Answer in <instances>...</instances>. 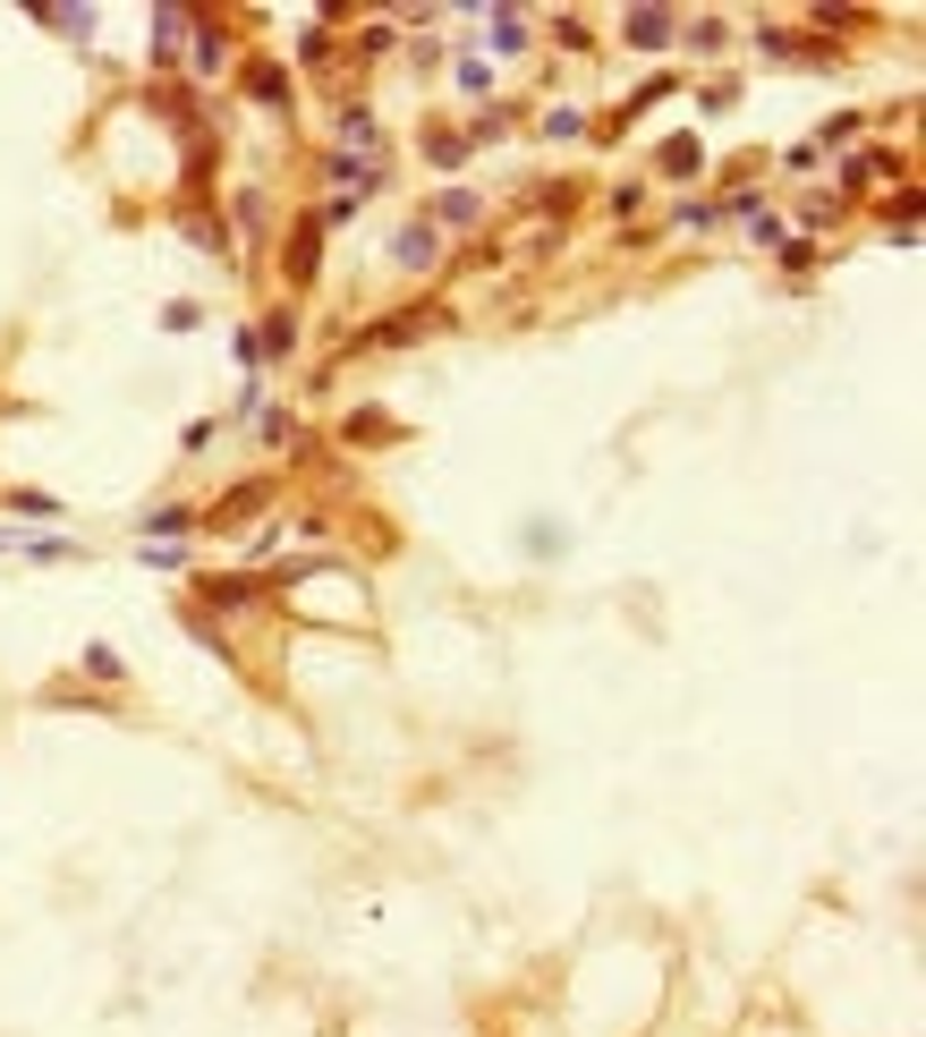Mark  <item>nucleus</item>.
I'll use <instances>...</instances> for the list:
<instances>
[{
    "label": "nucleus",
    "mask_w": 926,
    "mask_h": 1037,
    "mask_svg": "<svg viewBox=\"0 0 926 1037\" xmlns=\"http://www.w3.org/2000/svg\"><path fill=\"white\" fill-rule=\"evenodd\" d=\"M323 264V222H298V247H289V281H315Z\"/></svg>",
    "instance_id": "1"
},
{
    "label": "nucleus",
    "mask_w": 926,
    "mask_h": 1037,
    "mask_svg": "<svg viewBox=\"0 0 926 1037\" xmlns=\"http://www.w3.org/2000/svg\"><path fill=\"white\" fill-rule=\"evenodd\" d=\"M391 256H400V264H416V272H425V264H434V222H409V230H400V238H391Z\"/></svg>",
    "instance_id": "2"
},
{
    "label": "nucleus",
    "mask_w": 926,
    "mask_h": 1037,
    "mask_svg": "<svg viewBox=\"0 0 926 1037\" xmlns=\"http://www.w3.org/2000/svg\"><path fill=\"white\" fill-rule=\"evenodd\" d=\"M629 43H646V52H655V43H671V9H629Z\"/></svg>",
    "instance_id": "3"
},
{
    "label": "nucleus",
    "mask_w": 926,
    "mask_h": 1037,
    "mask_svg": "<svg viewBox=\"0 0 926 1037\" xmlns=\"http://www.w3.org/2000/svg\"><path fill=\"white\" fill-rule=\"evenodd\" d=\"M264 579H204V604H256Z\"/></svg>",
    "instance_id": "4"
},
{
    "label": "nucleus",
    "mask_w": 926,
    "mask_h": 1037,
    "mask_svg": "<svg viewBox=\"0 0 926 1037\" xmlns=\"http://www.w3.org/2000/svg\"><path fill=\"white\" fill-rule=\"evenodd\" d=\"M247 94H256V102H281V111H289V77H281V68H247Z\"/></svg>",
    "instance_id": "5"
},
{
    "label": "nucleus",
    "mask_w": 926,
    "mask_h": 1037,
    "mask_svg": "<svg viewBox=\"0 0 926 1037\" xmlns=\"http://www.w3.org/2000/svg\"><path fill=\"white\" fill-rule=\"evenodd\" d=\"M477 213H484V204H477V196H468V188H450L443 204H434V222H450V230H468V222H477Z\"/></svg>",
    "instance_id": "6"
},
{
    "label": "nucleus",
    "mask_w": 926,
    "mask_h": 1037,
    "mask_svg": "<svg viewBox=\"0 0 926 1037\" xmlns=\"http://www.w3.org/2000/svg\"><path fill=\"white\" fill-rule=\"evenodd\" d=\"M493 43H502V52H518V43H527V18H511V9H493Z\"/></svg>",
    "instance_id": "7"
},
{
    "label": "nucleus",
    "mask_w": 926,
    "mask_h": 1037,
    "mask_svg": "<svg viewBox=\"0 0 926 1037\" xmlns=\"http://www.w3.org/2000/svg\"><path fill=\"white\" fill-rule=\"evenodd\" d=\"M705 154H698V136H680V145H663V170H698Z\"/></svg>",
    "instance_id": "8"
}]
</instances>
